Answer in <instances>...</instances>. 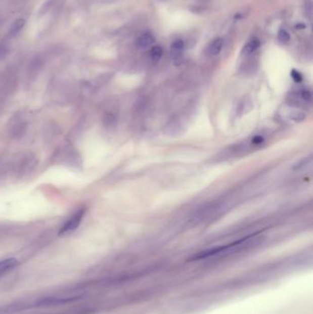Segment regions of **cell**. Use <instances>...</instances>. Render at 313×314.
Instances as JSON below:
<instances>
[{
    "mask_svg": "<svg viewBox=\"0 0 313 314\" xmlns=\"http://www.w3.org/2000/svg\"><path fill=\"white\" fill-rule=\"evenodd\" d=\"M163 54H164L163 48L161 46L156 45L152 48V50L150 51V58L154 62H158L162 58Z\"/></svg>",
    "mask_w": 313,
    "mask_h": 314,
    "instance_id": "cell-12",
    "label": "cell"
},
{
    "mask_svg": "<svg viewBox=\"0 0 313 314\" xmlns=\"http://www.w3.org/2000/svg\"><path fill=\"white\" fill-rule=\"evenodd\" d=\"M291 77L297 83H299V82L302 81V75L297 70L293 69L291 71Z\"/></svg>",
    "mask_w": 313,
    "mask_h": 314,
    "instance_id": "cell-15",
    "label": "cell"
},
{
    "mask_svg": "<svg viewBox=\"0 0 313 314\" xmlns=\"http://www.w3.org/2000/svg\"><path fill=\"white\" fill-rule=\"evenodd\" d=\"M279 40L281 41V42H283V43H286V42H288L289 40H290V35L288 33V31L286 30H280L279 32Z\"/></svg>",
    "mask_w": 313,
    "mask_h": 314,
    "instance_id": "cell-13",
    "label": "cell"
},
{
    "mask_svg": "<svg viewBox=\"0 0 313 314\" xmlns=\"http://www.w3.org/2000/svg\"><path fill=\"white\" fill-rule=\"evenodd\" d=\"M263 137H262L261 135H256V136H254L253 140H252V143L254 144V145H262L263 143Z\"/></svg>",
    "mask_w": 313,
    "mask_h": 314,
    "instance_id": "cell-17",
    "label": "cell"
},
{
    "mask_svg": "<svg viewBox=\"0 0 313 314\" xmlns=\"http://www.w3.org/2000/svg\"><path fill=\"white\" fill-rule=\"evenodd\" d=\"M18 264H19V261L14 257L1 260L0 261V277L10 272V270H14Z\"/></svg>",
    "mask_w": 313,
    "mask_h": 314,
    "instance_id": "cell-5",
    "label": "cell"
},
{
    "mask_svg": "<svg viewBox=\"0 0 313 314\" xmlns=\"http://www.w3.org/2000/svg\"><path fill=\"white\" fill-rule=\"evenodd\" d=\"M289 117L291 120H295V121H302L306 118V115L304 114L303 112L296 111V112L291 113Z\"/></svg>",
    "mask_w": 313,
    "mask_h": 314,
    "instance_id": "cell-14",
    "label": "cell"
},
{
    "mask_svg": "<svg viewBox=\"0 0 313 314\" xmlns=\"http://www.w3.org/2000/svg\"><path fill=\"white\" fill-rule=\"evenodd\" d=\"M260 46V40L257 38H253L244 47L243 53L244 55H251L257 50Z\"/></svg>",
    "mask_w": 313,
    "mask_h": 314,
    "instance_id": "cell-9",
    "label": "cell"
},
{
    "mask_svg": "<svg viewBox=\"0 0 313 314\" xmlns=\"http://www.w3.org/2000/svg\"><path fill=\"white\" fill-rule=\"evenodd\" d=\"M154 42V37L151 33H144L141 35L139 38L136 40V46L141 49L147 48Z\"/></svg>",
    "mask_w": 313,
    "mask_h": 314,
    "instance_id": "cell-6",
    "label": "cell"
},
{
    "mask_svg": "<svg viewBox=\"0 0 313 314\" xmlns=\"http://www.w3.org/2000/svg\"><path fill=\"white\" fill-rule=\"evenodd\" d=\"M223 46V40L221 38H216L210 42L208 47V54L210 56H216L219 55Z\"/></svg>",
    "mask_w": 313,
    "mask_h": 314,
    "instance_id": "cell-7",
    "label": "cell"
},
{
    "mask_svg": "<svg viewBox=\"0 0 313 314\" xmlns=\"http://www.w3.org/2000/svg\"><path fill=\"white\" fill-rule=\"evenodd\" d=\"M35 162L34 156L30 154H22L20 156L15 157L13 162L10 164V171L15 174L16 176L22 177L26 174L30 173L34 169Z\"/></svg>",
    "mask_w": 313,
    "mask_h": 314,
    "instance_id": "cell-1",
    "label": "cell"
},
{
    "mask_svg": "<svg viewBox=\"0 0 313 314\" xmlns=\"http://www.w3.org/2000/svg\"><path fill=\"white\" fill-rule=\"evenodd\" d=\"M85 211H86V209H85V207H81L77 209L75 213L72 215L69 219H67L64 223L63 227L59 231V235H67V234H70V233H72V232L77 229L79 227V225H81L82 219H84V217H85Z\"/></svg>",
    "mask_w": 313,
    "mask_h": 314,
    "instance_id": "cell-2",
    "label": "cell"
},
{
    "mask_svg": "<svg viewBox=\"0 0 313 314\" xmlns=\"http://www.w3.org/2000/svg\"><path fill=\"white\" fill-rule=\"evenodd\" d=\"M26 20L24 19H18L16 20L13 24L10 27V36H16L20 32V30L23 29V27L25 26Z\"/></svg>",
    "mask_w": 313,
    "mask_h": 314,
    "instance_id": "cell-11",
    "label": "cell"
},
{
    "mask_svg": "<svg viewBox=\"0 0 313 314\" xmlns=\"http://www.w3.org/2000/svg\"><path fill=\"white\" fill-rule=\"evenodd\" d=\"M62 155H64V162L66 165L73 166L75 168L80 167L82 165V160L79 154L74 148H66Z\"/></svg>",
    "mask_w": 313,
    "mask_h": 314,
    "instance_id": "cell-4",
    "label": "cell"
},
{
    "mask_svg": "<svg viewBox=\"0 0 313 314\" xmlns=\"http://www.w3.org/2000/svg\"><path fill=\"white\" fill-rule=\"evenodd\" d=\"M5 165H3V164L0 162V182H1V180L3 178V175H4V173H5Z\"/></svg>",
    "mask_w": 313,
    "mask_h": 314,
    "instance_id": "cell-18",
    "label": "cell"
},
{
    "mask_svg": "<svg viewBox=\"0 0 313 314\" xmlns=\"http://www.w3.org/2000/svg\"><path fill=\"white\" fill-rule=\"evenodd\" d=\"M8 129H9L10 136L16 139L20 138L25 134L26 130H27V122L20 116H15L14 119H12L10 121V126Z\"/></svg>",
    "mask_w": 313,
    "mask_h": 314,
    "instance_id": "cell-3",
    "label": "cell"
},
{
    "mask_svg": "<svg viewBox=\"0 0 313 314\" xmlns=\"http://www.w3.org/2000/svg\"><path fill=\"white\" fill-rule=\"evenodd\" d=\"M301 98L306 101H310L311 100V92L309 90H303L301 92Z\"/></svg>",
    "mask_w": 313,
    "mask_h": 314,
    "instance_id": "cell-16",
    "label": "cell"
},
{
    "mask_svg": "<svg viewBox=\"0 0 313 314\" xmlns=\"http://www.w3.org/2000/svg\"><path fill=\"white\" fill-rule=\"evenodd\" d=\"M184 50V41L181 40H174V42L171 45V55L174 59H177L180 56L182 52Z\"/></svg>",
    "mask_w": 313,
    "mask_h": 314,
    "instance_id": "cell-8",
    "label": "cell"
},
{
    "mask_svg": "<svg viewBox=\"0 0 313 314\" xmlns=\"http://www.w3.org/2000/svg\"><path fill=\"white\" fill-rule=\"evenodd\" d=\"M312 164V157L311 155H309L308 157H305L302 160H300L298 163L294 165L292 169L294 171H304V170L308 169V167L311 166Z\"/></svg>",
    "mask_w": 313,
    "mask_h": 314,
    "instance_id": "cell-10",
    "label": "cell"
}]
</instances>
